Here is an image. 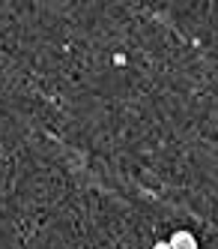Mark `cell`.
Returning a JSON list of instances; mask_svg holds the SVG:
<instances>
[{
  "instance_id": "cell-2",
  "label": "cell",
  "mask_w": 218,
  "mask_h": 249,
  "mask_svg": "<svg viewBox=\"0 0 218 249\" xmlns=\"http://www.w3.org/2000/svg\"><path fill=\"white\" fill-rule=\"evenodd\" d=\"M153 249H171V246H168V240H158V243H153Z\"/></svg>"
},
{
  "instance_id": "cell-1",
  "label": "cell",
  "mask_w": 218,
  "mask_h": 249,
  "mask_svg": "<svg viewBox=\"0 0 218 249\" xmlns=\"http://www.w3.org/2000/svg\"><path fill=\"white\" fill-rule=\"evenodd\" d=\"M168 246L171 249H197V237L191 234V231L183 228V231H176V234L168 240Z\"/></svg>"
}]
</instances>
